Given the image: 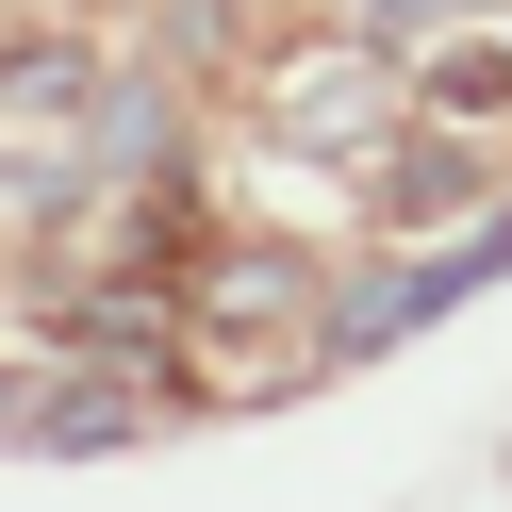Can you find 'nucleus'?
<instances>
[{"label": "nucleus", "mask_w": 512, "mask_h": 512, "mask_svg": "<svg viewBox=\"0 0 512 512\" xmlns=\"http://www.w3.org/2000/svg\"><path fill=\"white\" fill-rule=\"evenodd\" d=\"M265 133L281 149H331V166H380V149H397V50H380V34L281 50V67H265Z\"/></svg>", "instance_id": "nucleus-1"}, {"label": "nucleus", "mask_w": 512, "mask_h": 512, "mask_svg": "<svg viewBox=\"0 0 512 512\" xmlns=\"http://www.w3.org/2000/svg\"><path fill=\"white\" fill-rule=\"evenodd\" d=\"M496 265H512V215H479L463 248H430V265H397V281H364V298H331V347H413L430 314H463Z\"/></svg>", "instance_id": "nucleus-2"}, {"label": "nucleus", "mask_w": 512, "mask_h": 512, "mask_svg": "<svg viewBox=\"0 0 512 512\" xmlns=\"http://www.w3.org/2000/svg\"><path fill=\"white\" fill-rule=\"evenodd\" d=\"M248 314H265V331H298V347H331V298H314L298 248H215V265H199V331L232 347Z\"/></svg>", "instance_id": "nucleus-3"}, {"label": "nucleus", "mask_w": 512, "mask_h": 512, "mask_svg": "<svg viewBox=\"0 0 512 512\" xmlns=\"http://www.w3.org/2000/svg\"><path fill=\"white\" fill-rule=\"evenodd\" d=\"M364 182H380V199H397V215H380V232H413V215H446V199H463V182H479V149H463V133H397V149H380Z\"/></svg>", "instance_id": "nucleus-4"}, {"label": "nucleus", "mask_w": 512, "mask_h": 512, "mask_svg": "<svg viewBox=\"0 0 512 512\" xmlns=\"http://www.w3.org/2000/svg\"><path fill=\"white\" fill-rule=\"evenodd\" d=\"M413 100H430L446 133H479V116H512V50H479V34H446V50H430V83H413Z\"/></svg>", "instance_id": "nucleus-5"}, {"label": "nucleus", "mask_w": 512, "mask_h": 512, "mask_svg": "<svg viewBox=\"0 0 512 512\" xmlns=\"http://www.w3.org/2000/svg\"><path fill=\"white\" fill-rule=\"evenodd\" d=\"M479 0H347V34H380V50H413V34H463Z\"/></svg>", "instance_id": "nucleus-6"}, {"label": "nucleus", "mask_w": 512, "mask_h": 512, "mask_svg": "<svg viewBox=\"0 0 512 512\" xmlns=\"http://www.w3.org/2000/svg\"><path fill=\"white\" fill-rule=\"evenodd\" d=\"M215 17H265V0H215Z\"/></svg>", "instance_id": "nucleus-7"}]
</instances>
